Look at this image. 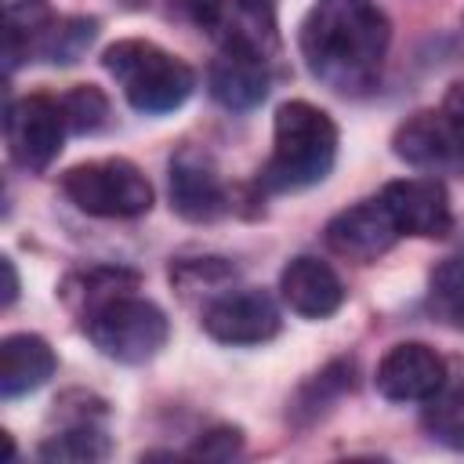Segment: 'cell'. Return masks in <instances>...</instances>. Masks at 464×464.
<instances>
[{"mask_svg":"<svg viewBox=\"0 0 464 464\" xmlns=\"http://www.w3.org/2000/svg\"><path fill=\"white\" fill-rule=\"evenodd\" d=\"M297 44L319 83L355 98L377 87L392 25L373 0H315L301 18Z\"/></svg>","mask_w":464,"mask_h":464,"instance_id":"6da1fadb","label":"cell"},{"mask_svg":"<svg viewBox=\"0 0 464 464\" xmlns=\"http://www.w3.org/2000/svg\"><path fill=\"white\" fill-rule=\"evenodd\" d=\"M337 160V123L319 105L294 98L276 109L272 156L261 167V185L272 192H297L330 174Z\"/></svg>","mask_w":464,"mask_h":464,"instance_id":"7a4b0ae2","label":"cell"},{"mask_svg":"<svg viewBox=\"0 0 464 464\" xmlns=\"http://www.w3.org/2000/svg\"><path fill=\"white\" fill-rule=\"evenodd\" d=\"M102 65L116 76L123 98L149 116L174 112L196 87V72L152 40H116L105 47Z\"/></svg>","mask_w":464,"mask_h":464,"instance_id":"3957f363","label":"cell"},{"mask_svg":"<svg viewBox=\"0 0 464 464\" xmlns=\"http://www.w3.org/2000/svg\"><path fill=\"white\" fill-rule=\"evenodd\" d=\"M80 323H83L91 344L105 359H116V362H127V366L149 362L167 344V334H170V323H167L163 308L138 297V294H123V297L109 301Z\"/></svg>","mask_w":464,"mask_h":464,"instance_id":"277c9868","label":"cell"},{"mask_svg":"<svg viewBox=\"0 0 464 464\" xmlns=\"http://www.w3.org/2000/svg\"><path fill=\"white\" fill-rule=\"evenodd\" d=\"M62 192L91 218H141L152 207L149 178L123 156L69 167L62 174Z\"/></svg>","mask_w":464,"mask_h":464,"instance_id":"5b68a950","label":"cell"},{"mask_svg":"<svg viewBox=\"0 0 464 464\" xmlns=\"http://www.w3.org/2000/svg\"><path fill=\"white\" fill-rule=\"evenodd\" d=\"M65 130H69V123H65V112H62V102L47 98V94L18 98L4 112L7 152L29 174H40L58 160Z\"/></svg>","mask_w":464,"mask_h":464,"instance_id":"8992f818","label":"cell"},{"mask_svg":"<svg viewBox=\"0 0 464 464\" xmlns=\"http://www.w3.org/2000/svg\"><path fill=\"white\" fill-rule=\"evenodd\" d=\"M203 330L221 344H265L279 334L283 319L272 301V294L243 286V290H221L203 304Z\"/></svg>","mask_w":464,"mask_h":464,"instance_id":"52a82bcc","label":"cell"},{"mask_svg":"<svg viewBox=\"0 0 464 464\" xmlns=\"http://www.w3.org/2000/svg\"><path fill=\"white\" fill-rule=\"evenodd\" d=\"M392 152L428 174L464 170V138L442 109H420L392 134Z\"/></svg>","mask_w":464,"mask_h":464,"instance_id":"ba28073f","label":"cell"},{"mask_svg":"<svg viewBox=\"0 0 464 464\" xmlns=\"http://www.w3.org/2000/svg\"><path fill=\"white\" fill-rule=\"evenodd\" d=\"M381 203L388 207L392 221L399 225L402 236H420V239H439L453 225L450 196L442 181L435 178H399L381 188Z\"/></svg>","mask_w":464,"mask_h":464,"instance_id":"9c48e42d","label":"cell"},{"mask_svg":"<svg viewBox=\"0 0 464 464\" xmlns=\"http://www.w3.org/2000/svg\"><path fill=\"white\" fill-rule=\"evenodd\" d=\"M399 236L402 232L392 221V214L381 203V196L377 199H362V203L341 210L326 225V246L337 257H348V261H359V265H370L381 254H388Z\"/></svg>","mask_w":464,"mask_h":464,"instance_id":"30bf717a","label":"cell"},{"mask_svg":"<svg viewBox=\"0 0 464 464\" xmlns=\"http://www.w3.org/2000/svg\"><path fill=\"white\" fill-rule=\"evenodd\" d=\"M373 381L377 392L392 402H424L446 381V362L435 348L420 341H402L384 352Z\"/></svg>","mask_w":464,"mask_h":464,"instance_id":"8fae6325","label":"cell"},{"mask_svg":"<svg viewBox=\"0 0 464 464\" xmlns=\"http://www.w3.org/2000/svg\"><path fill=\"white\" fill-rule=\"evenodd\" d=\"M170 207L196 225L218 221L228 210V196L214 163L196 149H181L170 160Z\"/></svg>","mask_w":464,"mask_h":464,"instance_id":"7c38bea8","label":"cell"},{"mask_svg":"<svg viewBox=\"0 0 464 464\" xmlns=\"http://www.w3.org/2000/svg\"><path fill=\"white\" fill-rule=\"evenodd\" d=\"M279 297L304 319H326L344 304V283L326 261L301 254L279 272Z\"/></svg>","mask_w":464,"mask_h":464,"instance_id":"4fadbf2b","label":"cell"},{"mask_svg":"<svg viewBox=\"0 0 464 464\" xmlns=\"http://www.w3.org/2000/svg\"><path fill=\"white\" fill-rule=\"evenodd\" d=\"M268 58L243 51V47H221V54L207 69V87L218 105L228 112H246L265 102L268 94Z\"/></svg>","mask_w":464,"mask_h":464,"instance_id":"5bb4252c","label":"cell"},{"mask_svg":"<svg viewBox=\"0 0 464 464\" xmlns=\"http://www.w3.org/2000/svg\"><path fill=\"white\" fill-rule=\"evenodd\" d=\"M58 359L51 344L36 334H11L0 341V395L18 399L51 381Z\"/></svg>","mask_w":464,"mask_h":464,"instance_id":"9a60e30c","label":"cell"},{"mask_svg":"<svg viewBox=\"0 0 464 464\" xmlns=\"http://www.w3.org/2000/svg\"><path fill=\"white\" fill-rule=\"evenodd\" d=\"M214 33H221V47H243L268 58L276 51L272 0H225V14Z\"/></svg>","mask_w":464,"mask_h":464,"instance_id":"2e32d148","label":"cell"},{"mask_svg":"<svg viewBox=\"0 0 464 464\" xmlns=\"http://www.w3.org/2000/svg\"><path fill=\"white\" fill-rule=\"evenodd\" d=\"M138 283H141V276L130 272V268H120V265H116V268H112V265H94V268H87V272L69 276L65 286H62V297H65V304H69L80 319H87V315L98 312L102 304H109V301H116V297H123V294H134Z\"/></svg>","mask_w":464,"mask_h":464,"instance_id":"e0dca14e","label":"cell"},{"mask_svg":"<svg viewBox=\"0 0 464 464\" xmlns=\"http://www.w3.org/2000/svg\"><path fill=\"white\" fill-rule=\"evenodd\" d=\"M420 424H424V431H428L439 446L464 453V377H453V381L446 377V381L424 399Z\"/></svg>","mask_w":464,"mask_h":464,"instance_id":"ac0fdd59","label":"cell"},{"mask_svg":"<svg viewBox=\"0 0 464 464\" xmlns=\"http://www.w3.org/2000/svg\"><path fill=\"white\" fill-rule=\"evenodd\" d=\"M36 453H40V460H51V464H98L112 453V442L91 420H80L58 435L44 439Z\"/></svg>","mask_w":464,"mask_h":464,"instance_id":"d6986e66","label":"cell"},{"mask_svg":"<svg viewBox=\"0 0 464 464\" xmlns=\"http://www.w3.org/2000/svg\"><path fill=\"white\" fill-rule=\"evenodd\" d=\"M94 36H98L94 18H51L33 40V51L54 65H72L94 44Z\"/></svg>","mask_w":464,"mask_h":464,"instance_id":"ffe728a7","label":"cell"},{"mask_svg":"<svg viewBox=\"0 0 464 464\" xmlns=\"http://www.w3.org/2000/svg\"><path fill=\"white\" fill-rule=\"evenodd\" d=\"M58 102H62L69 130H76V134H91L109 123V98L94 83H80V87L65 91Z\"/></svg>","mask_w":464,"mask_h":464,"instance_id":"44dd1931","label":"cell"},{"mask_svg":"<svg viewBox=\"0 0 464 464\" xmlns=\"http://www.w3.org/2000/svg\"><path fill=\"white\" fill-rule=\"evenodd\" d=\"M431 312L464 330V261H446L431 276Z\"/></svg>","mask_w":464,"mask_h":464,"instance_id":"7402d4cb","label":"cell"},{"mask_svg":"<svg viewBox=\"0 0 464 464\" xmlns=\"http://www.w3.org/2000/svg\"><path fill=\"white\" fill-rule=\"evenodd\" d=\"M232 276H236V272H232L221 257H196V261H181V265H174V268H170V279H174L185 294H188V290L207 286V290H210V297H218Z\"/></svg>","mask_w":464,"mask_h":464,"instance_id":"603a6c76","label":"cell"},{"mask_svg":"<svg viewBox=\"0 0 464 464\" xmlns=\"http://www.w3.org/2000/svg\"><path fill=\"white\" fill-rule=\"evenodd\" d=\"M348 384H352V366H344V362H330L323 373H315V377L304 384V392H301V399H297L294 410L319 413V410H323L326 402H334Z\"/></svg>","mask_w":464,"mask_h":464,"instance_id":"cb8c5ba5","label":"cell"},{"mask_svg":"<svg viewBox=\"0 0 464 464\" xmlns=\"http://www.w3.org/2000/svg\"><path fill=\"white\" fill-rule=\"evenodd\" d=\"M243 450V431L239 428H228V424H221V428H210L192 450H188V457H203V460H228V457H236Z\"/></svg>","mask_w":464,"mask_h":464,"instance_id":"d4e9b609","label":"cell"},{"mask_svg":"<svg viewBox=\"0 0 464 464\" xmlns=\"http://www.w3.org/2000/svg\"><path fill=\"white\" fill-rule=\"evenodd\" d=\"M174 7L199 29H218V22L225 14V0H174Z\"/></svg>","mask_w":464,"mask_h":464,"instance_id":"484cf974","label":"cell"},{"mask_svg":"<svg viewBox=\"0 0 464 464\" xmlns=\"http://www.w3.org/2000/svg\"><path fill=\"white\" fill-rule=\"evenodd\" d=\"M450 120H453V127L460 130V138H464V80H457L450 91H446V98H442V105H439Z\"/></svg>","mask_w":464,"mask_h":464,"instance_id":"4316f807","label":"cell"},{"mask_svg":"<svg viewBox=\"0 0 464 464\" xmlns=\"http://www.w3.org/2000/svg\"><path fill=\"white\" fill-rule=\"evenodd\" d=\"M0 268H4V308H11L18 297V272H14L11 257H0Z\"/></svg>","mask_w":464,"mask_h":464,"instance_id":"83f0119b","label":"cell"},{"mask_svg":"<svg viewBox=\"0 0 464 464\" xmlns=\"http://www.w3.org/2000/svg\"><path fill=\"white\" fill-rule=\"evenodd\" d=\"M123 4H130V7H141V4H149V0H123Z\"/></svg>","mask_w":464,"mask_h":464,"instance_id":"f1b7e54d","label":"cell"}]
</instances>
